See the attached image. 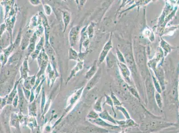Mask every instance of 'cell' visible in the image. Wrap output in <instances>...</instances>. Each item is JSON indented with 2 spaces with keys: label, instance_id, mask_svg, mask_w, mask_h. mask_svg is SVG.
Masks as SVG:
<instances>
[{
  "label": "cell",
  "instance_id": "obj_1",
  "mask_svg": "<svg viewBox=\"0 0 179 133\" xmlns=\"http://www.w3.org/2000/svg\"><path fill=\"white\" fill-rule=\"evenodd\" d=\"M173 124L168 123L162 121H154L152 122L148 125L145 126V130H158L160 129L164 128L165 127H168L173 125Z\"/></svg>",
  "mask_w": 179,
  "mask_h": 133
},
{
  "label": "cell",
  "instance_id": "obj_2",
  "mask_svg": "<svg viewBox=\"0 0 179 133\" xmlns=\"http://www.w3.org/2000/svg\"><path fill=\"white\" fill-rule=\"evenodd\" d=\"M112 47H113V45H112V34H111L109 40L105 44V45L104 46L102 50L101 53L99 55V59H98V62L99 63H101L103 62L104 59L107 57V54L109 53V51L112 49Z\"/></svg>",
  "mask_w": 179,
  "mask_h": 133
},
{
  "label": "cell",
  "instance_id": "obj_3",
  "mask_svg": "<svg viewBox=\"0 0 179 133\" xmlns=\"http://www.w3.org/2000/svg\"><path fill=\"white\" fill-rule=\"evenodd\" d=\"M90 121L92 122L93 124H95L98 126H101L103 128L111 129L112 130H115L116 129L119 128L120 126H119L107 123L105 120L99 117L98 119L94 120H90Z\"/></svg>",
  "mask_w": 179,
  "mask_h": 133
},
{
  "label": "cell",
  "instance_id": "obj_4",
  "mask_svg": "<svg viewBox=\"0 0 179 133\" xmlns=\"http://www.w3.org/2000/svg\"><path fill=\"white\" fill-rule=\"evenodd\" d=\"M101 69H99L98 70L97 73L90 80L89 82L88 83L86 86V89H87V90H89L92 89L99 81V80L101 78Z\"/></svg>",
  "mask_w": 179,
  "mask_h": 133
},
{
  "label": "cell",
  "instance_id": "obj_5",
  "mask_svg": "<svg viewBox=\"0 0 179 133\" xmlns=\"http://www.w3.org/2000/svg\"><path fill=\"white\" fill-rule=\"evenodd\" d=\"M83 131L86 133H109L106 129L96 126H89L83 128Z\"/></svg>",
  "mask_w": 179,
  "mask_h": 133
},
{
  "label": "cell",
  "instance_id": "obj_6",
  "mask_svg": "<svg viewBox=\"0 0 179 133\" xmlns=\"http://www.w3.org/2000/svg\"><path fill=\"white\" fill-rule=\"evenodd\" d=\"M118 66L120 69L121 73H122V76L125 80L127 81H130L129 77L130 76V72L128 67L126 66L125 63L121 62H118Z\"/></svg>",
  "mask_w": 179,
  "mask_h": 133
},
{
  "label": "cell",
  "instance_id": "obj_7",
  "mask_svg": "<svg viewBox=\"0 0 179 133\" xmlns=\"http://www.w3.org/2000/svg\"><path fill=\"white\" fill-rule=\"evenodd\" d=\"M98 115H99V117L101 118L102 119L104 120L107 121L109 122H111V123H112V124L115 125H117V123H116V120H115L109 114V112L107 110H104L102 112L99 113Z\"/></svg>",
  "mask_w": 179,
  "mask_h": 133
},
{
  "label": "cell",
  "instance_id": "obj_8",
  "mask_svg": "<svg viewBox=\"0 0 179 133\" xmlns=\"http://www.w3.org/2000/svg\"><path fill=\"white\" fill-rule=\"evenodd\" d=\"M78 32H79V28L77 26L74 27L71 29V31L70 33V45L72 46L75 45Z\"/></svg>",
  "mask_w": 179,
  "mask_h": 133
},
{
  "label": "cell",
  "instance_id": "obj_9",
  "mask_svg": "<svg viewBox=\"0 0 179 133\" xmlns=\"http://www.w3.org/2000/svg\"><path fill=\"white\" fill-rule=\"evenodd\" d=\"M98 70L97 65V61L96 60L92 65L90 70L86 73L85 78L87 80L92 79L97 73Z\"/></svg>",
  "mask_w": 179,
  "mask_h": 133
},
{
  "label": "cell",
  "instance_id": "obj_10",
  "mask_svg": "<svg viewBox=\"0 0 179 133\" xmlns=\"http://www.w3.org/2000/svg\"><path fill=\"white\" fill-rule=\"evenodd\" d=\"M161 48H162L165 51L164 55L165 57L167 56L168 54L169 53L171 52L172 47L163 39H161Z\"/></svg>",
  "mask_w": 179,
  "mask_h": 133
},
{
  "label": "cell",
  "instance_id": "obj_11",
  "mask_svg": "<svg viewBox=\"0 0 179 133\" xmlns=\"http://www.w3.org/2000/svg\"><path fill=\"white\" fill-rule=\"evenodd\" d=\"M105 102L104 103V104H107L108 106L111 107L112 108V111H113V113H114V116L115 117H116V113L115 112V109H114V105L113 103V101H112V99H111V96L107 95H105Z\"/></svg>",
  "mask_w": 179,
  "mask_h": 133
},
{
  "label": "cell",
  "instance_id": "obj_12",
  "mask_svg": "<svg viewBox=\"0 0 179 133\" xmlns=\"http://www.w3.org/2000/svg\"><path fill=\"white\" fill-rule=\"evenodd\" d=\"M102 99H103V96L99 98L94 104V110L95 111L101 113L103 111L102 109Z\"/></svg>",
  "mask_w": 179,
  "mask_h": 133
},
{
  "label": "cell",
  "instance_id": "obj_13",
  "mask_svg": "<svg viewBox=\"0 0 179 133\" xmlns=\"http://www.w3.org/2000/svg\"><path fill=\"white\" fill-rule=\"evenodd\" d=\"M125 124L123 126V128H134V127H138L139 125L135 121L131 118L129 119H127L126 120Z\"/></svg>",
  "mask_w": 179,
  "mask_h": 133
},
{
  "label": "cell",
  "instance_id": "obj_14",
  "mask_svg": "<svg viewBox=\"0 0 179 133\" xmlns=\"http://www.w3.org/2000/svg\"><path fill=\"white\" fill-rule=\"evenodd\" d=\"M83 67V62H79L77 65L75 66L74 68L72 69L71 71V73H70V76L69 78H68L67 81L69 80L73 76H74L75 74L79 72V71H80L81 69H82Z\"/></svg>",
  "mask_w": 179,
  "mask_h": 133
},
{
  "label": "cell",
  "instance_id": "obj_15",
  "mask_svg": "<svg viewBox=\"0 0 179 133\" xmlns=\"http://www.w3.org/2000/svg\"><path fill=\"white\" fill-rule=\"evenodd\" d=\"M155 99L158 107L160 109H161L163 107V100L161 94L156 91L155 93Z\"/></svg>",
  "mask_w": 179,
  "mask_h": 133
},
{
  "label": "cell",
  "instance_id": "obj_16",
  "mask_svg": "<svg viewBox=\"0 0 179 133\" xmlns=\"http://www.w3.org/2000/svg\"><path fill=\"white\" fill-rule=\"evenodd\" d=\"M63 18L65 24L64 31H65L67 25L69 24L70 20V16L69 13L66 11L63 12Z\"/></svg>",
  "mask_w": 179,
  "mask_h": 133
},
{
  "label": "cell",
  "instance_id": "obj_17",
  "mask_svg": "<svg viewBox=\"0 0 179 133\" xmlns=\"http://www.w3.org/2000/svg\"><path fill=\"white\" fill-rule=\"evenodd\" d=\"M115 107L117 110H119V111H121V112L124 115V116L125 117L126 119H130V117L129 114L126 109L124 107L122 106H116V107Z\"/></svg>",
  "mask_w": 179,
  "mask_h": 133
},
{
  "label": "cell",
  "instance_id": "obj_18",
  "mask_svg": "<svg viewBox=\"0 0 179 133\" xmlns=\"http://www.w3.org/2000/svg\"><path fill=\"white\" fill-rule=\"evenodd\" d=\"M152 80H153V83H154V86L156 90V91L161 94L162 91L161 84H160L159 82L158 81L157 79L154 76H152Z\"/></svg>",
  "mask_w": 179,
  "mask_h": 133
},
{
  "label": "cell",
  "instance_id": "obj_19",
  "mask_svg": "<svg viewBox=\"0 0 179 133\" xmlns=\"http://www.w3.org/2000/svg\"><path fill=\"white\" fill-rule=\"evenodd\" d=\"M127 86L128 89L129 90L130 92L131 93V94L133 95L137 99L139 100H140V96H139L138 91L134 88L133 86L128 85V84H127Z\"/></svg>",
  "mask_w": 179,
  "mask_h": 133
},
{
  "label": "cell",
  "instance_id": "obj_20",
  "mask_svg": "<svg viewBox=\"0 0 179 133\" xmlns=\"http://www.w3.org/2000/svg\"><path fill=\"white\" fill-rule=\"evenodd\" d=\"M111 99H112V101H113V103H114V106L116 107V106H122V103H121L120 101L119 100L117 97L115 95V94L111 91Z\"/></svg>",
  "mask_w": 179,
  "mask_h": 133
},
{
  "label": "cell",
  "instance_id": "obj_21",
  "mask_svg": "<svg viewBox=\"0 0 179 133\" xmlns=\"http://www.w3.org/2000/svg\"><path fill=\"white\" fill-rule=\"evenodd\" d=\"M87 117L90 120H94L99 117V115L94 111H92L88 114Z\"/></svg>",
  "mask_w": 179,
  "mask_h": 133
},
{
  "label": "cell",
  "instance_id": "obj_22",
  "mask_svg": "<svg viewBox=\"0 0 179 133\" xmlns=\"http://www.w3.org/2000/svg\"><path fill=\"white\" fill-rule=\"evenodd\" d=\"M69 59L75 60H77L78 59V55L77 53L72 48L70 49Z\"/></svg>",
  "mask_w": 179,
  "mask_h": 133
},
{
  "label": "cell",
  "instance_id": "obj_23",
  "mask_svg": "<svg viewBox=\"0 0 179 133\" xmlns=\"http://www.w3.org/2000/svg\"><path fill=\"white\" fill-rule=\"evenodd\" d=\"M116 54H117V57H118V59L120 61V62L125 63V59L124 55L122 54V53L120 51V50L117 49H116Z\"/></svg>",
  "mask_w": 179,
  "mask_h": 133
},
{
  "label": "cell",
  "instance_id": "obj_24",
  "mask_svg": "<svg viewBox=\"0 0 179 133\" xmlns=\"http://www.w3.org/2000/svg\"><path fill=\"white\" fill-rule=\"evenodd\" d=\"M116 122L117 123V125L119 126L120 127H122L124 126L125 124L126 121L125 120H116Z\"/></svg>",
  "mask_w": 179,
  "mask_h": 133
},
{
  "label": "cell",
  "instance_id": "obj_25",
  "mask_svg": "<svg viewBox=\"0 0 179 133\" xmlns=\"http://www.w3.org/2000/svg\"><path fill=\"white\" fill-rule=\"evenodd\" d=\"M48 7H49V6H48V5H45V9H48ZM45 10H46V9H45ZM46 13L47 14L49 15V14H48V13H49V14H51V9H48V11H46Z\"/></svg>",
  "mask_w": 179,
  "mask_h": 133
},
{
  "label": "cell",
  "instance_id": "obj_26",
  "mask_svg": "<svg viewBox=\"0 0 179 133\" xmlns=\"http://www.w3.org/2000/svg\"><path fill=\"white\" fill-rule=\"evenodd\" d=\"M119 133H126L125 132V131L124 130H123V131H121V132H120Z\"/></svg>",
  "mask_w": 179,
  "mask_h": 133
},
{
  "label": "cell",
  "instance_id": "obj_27",
  "mask_svg": "<svg viewBox=\"0 0 179 133\" xmlns=\"http://www.w3.org/2000/svg\"><path fill=\"white\" fill-rule=\"evenodd\" d=\"M178 93H179V84L178 85Z\"/></svg>",
  "mask_w": 179,
  "mask_h": 133
},
{
  "label": "cell",
  "instance_id": "obj_28",
  "mask_svg": "<svg viewBox=\"0 0 179 133\" xmlns=\"http://www.w3.org/2000/svg\"><path fill=\"white\" fill-rule=\"evenodd\" d=\"M178 81H179V80H178Z\"/></svg>",
  "mask_w": 179,
  "mask_h": 133
},
{
  "label": "cell",
  "instance_id": "obj_29",
  "mask_svg": "<svg viewBox=\"0 0 179 133\" xmlns=\"http://www.w3.org/2000/svg\"></svg>",
  "mask_w": 179,
  "mask_h": 133
}]
</instances>
